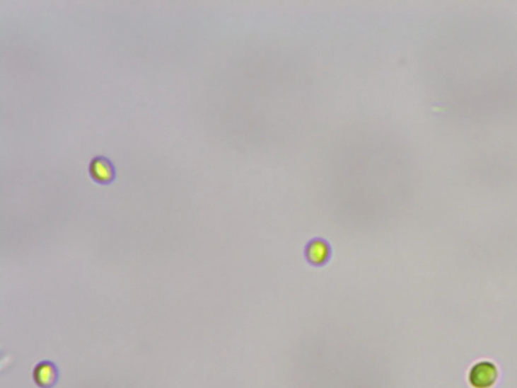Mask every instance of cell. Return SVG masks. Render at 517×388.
I'll use <instances>...</instances> for the list:
<instances>
[{
  "mask_svg": "<svg viewBox=\"0 0 517 388\" xmlns=\"http://www.w3.org/2000/svg\"><path fill=\"white\" fill-rule=\"evenodd\" d=\"M89 173L94 181L100 184H108L115 181V165L105 156H96L91 161Z\"/></svg>",
  "mask_w": 517,
  "mask_h": 388,
  "instance_id": "obj_3",
  "label": "cell"
},
{
  "mask_svg": "<svg viewBox=\"0 0 517 388\" xmlns=\"http://www.w3.org/2000/svg\"><path fill=\"white\" fill-rule=\"evenodd\" d=\"M497 366L491 361L477 362L470 369L468 380L470 385L473 388H491L497 382Z\"/></svg>",
  "mask_w": 517,
  "mask_h": 388,
  "instance_id": "obj_2",
  "label": "cell"
},
{
  "mask_svg": "<svg viewBox=\"0 0 517 388\" xmlns=\"http://www.w3.org/2000/svg\"><path fill=\"white\" fill-rule=\"evenodd\" d=\"M434 50V91L450 117L487 122L517 113V30L509 21L448 16Z\"/></svg>",
  "mask_w": 517,
  "mask_h": 388,
  "instance_id": "obj_1",
  "label": "cell"
},
{
  "mask_svg": "<svg viewBox=\"0 0 517 388\" xmlns=\"http://www.w3.org/2000/svg\"><path fill=\"white\" fill-rule=\"evenodd\" d=\"M33 380L40 388H53L58 382V368L52 362L42 361L35 366Z\"/></svg>",
  "mask_w": 517,
  "mask_h": 388,
  "instance_id": "obj_4",
  "label": "cell"
},
{
  "mask_svg": "<svg viewBox=\"0 0 517 388\" xmlns=\"http://www.w3.org/2000/svg\"><path fill=\"white\" fill-rule=\"evenodd\" d=\"M329 256L330 247L325 241L316 239V240L309 243L308 249H306V257H308L310 263L322 265L327 262Z\"/></svg>",
  "mask_w": 517,
  "mask_h": 388,
  "instance_id": "obj_5",
  "label": "cell"
}]
</instances>
